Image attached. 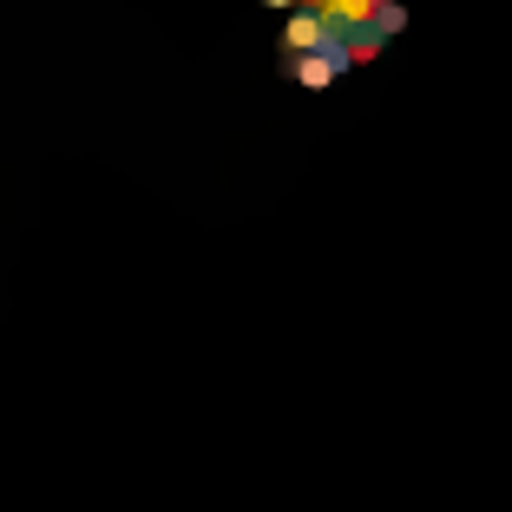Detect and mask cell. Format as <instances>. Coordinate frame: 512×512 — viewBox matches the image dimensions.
Here are the masks:
<instances>
[{"label":"cell","mask_w":512,"mask_h":512,"mask_svg":"<svg viewBox=\"0 0 512 512\" xmlns=\"http://www.w3.org/2000/svg\"><path fill=\"white\" fill-rule=\"evenodd\" d=\"M263 7H289V0H263Z\"/></svg>","instance_id":"1"}]
</instances>
